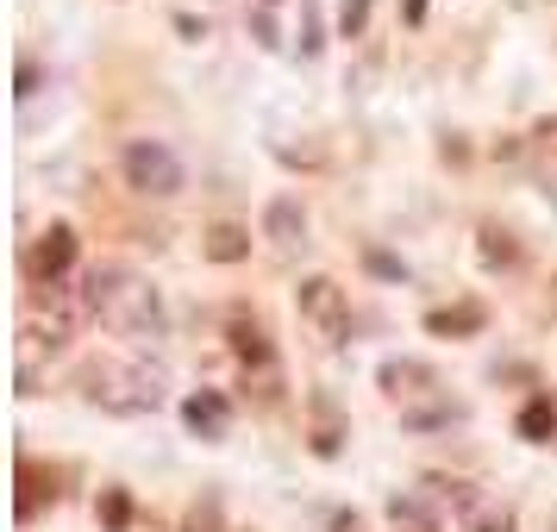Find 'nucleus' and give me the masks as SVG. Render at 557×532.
<instances>
[{
  "label": "nucleus",
  "mask_w": 557,
  "mask_h": 532,
  "mask_svg": "<svg viewBox=\"0 0 557 532\" xmlns=\"http://www.w3.org/2000/svg\"><path fill=\"white\" fill-rule=\"evenodd\" d=\"M88 301H95V320L107 332H120V338H163L170 332V313L157 301V288L138 270H120V263H107L88 276Z\"/></svg>",
  "instance_id": "1"
},
{
  "label": "nucleus",
  "mask_w": 557,
  "mask_h": 532,
  "mask_svg": "<svg viewBox=\"0 0 557 532\" xmlns=\"http://www.w3.org/2000/svg\"><path fill=\"white\" fill-rule=\"evenodd\" d=\"M82 401L107 407V413H151L163 401V376L151 363H126V357H101L82 370Z\"/></svg>",
  "instance_id": "2"
},
{
  "label": "nucleus",
  "mask_w": 557,
  "mask_h": 532,
  "mask_svg": "<svg viewBox=\"0 0 557 532\" xmlns=\"http://www.w3.org/2000/svg\"><path fill=\"white\" fill-rule=\"evenodd\" d=\"M382 388H388V401H401L407 426H432V420H451V413H457L451 395L438 388V376H432L426 363H413V357L382 363Z\"/></svg>",
  "instance_id": "3"
},
{
  "label": "nucleus",
  "mask_w": 557,
  "mask_h": 532,
  "mask_svg": "<svg viewBox=\"0 0 557 532\" xmlns=\"http://www.w3.org/2000/svg\"><path fill=\"white\" fill-rule=\"evenodd\" d=\"M295 307H301L307 332H313L326 351H338V345L351 338V295H345L332 276H307L301 288H295Z\"/></svg>",
  "instance_id": "4"
},
{
  "label": "nucleus",
  "mask_w": 557,
  "mask_h": 532,
  "mask_svg": "<svg viewBox=\"0 0 557 532\" xmlns=\"http://www.w3.org/2000/svg\"><path fill=\"white\" fill-rule=\"evenodd\" d=\"M70 270H76V226L51 220L45 232H32L26 251H20V276L32 288H57V282H70Z\"/></svg>",
  "instance_id": "5"
},
{
  "label": "nucleus",
  "mask_w": 557,
  "mask_h": 532,
  "mask_svg": "<svg viewBox=\"0 0 557 532\" xmlns=\"http://www.w3.org/2000/svg\"><path fill=\"white\" fill-rule=\"evenodd\" d=\"M120 170L138 195H176L182 188V157L170 145H157V138H132L126 151H120Z\"/></svg>",
  "instance_id": "6"
},
{
  "label": "nucleus",
  "mask_w": 557,
  "mask_h": 532,
  "mask_svg": "<svg viewBox=\"0 0 557 532\" xmlns=\"http://www.w3.org/2000/svg\"><path fill=\"white\" fill-rule=\"evenodd\" d=\"M226 332H232V357H238V370H245V376H257V382H263V395H270V388L282 382V370H276V345H270L263 320H251V313H232Z\"/></svg>",
  "instance_id": "7"
},
{
  "label": "nucleus",
  "mask_w": 557,
  "mask_h": 532,
  "mask_svg": "<svg viewBox=\"0 0 557 532\" xmlns=\"http://www.w3.org/2000/svg\"><path fill=\"white\" fill-rule=\"evenodd\" d=\"M57 495H63V488H57V470H45L38 457H20V507H13L20 527H32L45 507H57Z\"/></svg>",
  "instance_id": "8"
},
{
  "label": "nucleus",
  "mask_w": 557,
  "mask_h": 532,
  "mask_svg": "<svg viewBox=\"0 0 557 532\" xmlns=\"http://www.w3.org/2000/svg\"><path fill=\"white\" fill-rule=\"evenodd\" d=\"M182 420H188V432H201V438H226L232 407H226V395L201 388V395H188V401H182Z\"/></svg>",
  "instance_id": "9"
},
{
  "label": "nucleus",
  "mask_w": 557,
  "mask_h": 532,
  "mask_svg": "<svg viewBox=\"0 0 557 532\" xmlns=\"http://www.w3.org/2000/svg\"><path fill=\"white\" fill-rule=\"evenodd\" d=\"M482 320H488V313H482L476 301H463V307H432V313H426V332H432V338H463V332H482Z\"/></svg>",
  "instance_id": "10"
},
{
  "label": "nucleus",
  "mask_w": 557,
  "mask_h": 532,
  "mask_svg": "<svg viewBox=\"0 0 557 532\" xmlns=\"http://www.w3.org/2000/svg\"><path fill=\"white\" fill-rule=\"evenodd\" d=\"M552 432H557V401L552 395H532V401L520 407V438H527V445H552Z\"/></svg>",
  "instance_id": "11"
},
{
  "label": "nucleus",
  "mask_w": 557,
  "mask_h": 532,
  "mask_svg": "<svg viewBox=\"0 0 557 532\" xmlns=\"http://www.w3.org/2000/svg\"><path fill=\"white\" fill-rule=\"evenodd\" d=\"M101 520L113 532H157V520H138V514H132V495L126 488H107L101 495Z\"/></svg>",
  "instance_id": "12"
},
{
  "label": "nucleus",
  "mask_w": 557,
  "mask_h": 532,
  "mask_svg": "<svg viewBox=\"0 0 557 532\" xmlns=\"http://www.w3.org/2000/svg\"><path fill=\"white\" fill-rule=\"evenodd\" d=\"M201 251L213 257V263H238V257L251 251V232H245V226H213Z\"/></svg>",
  "instance_id": "13"
},
{
  "label": "nucleus",
  "mask_w": 557,
  "mask_h": 532,
  "mask_svg": "<svg viewBox=\"0 0 557 532\" xmlns=\"http://www.w3.org/2000/svg\"><path fill=\"white\" fill-rule=\"evenodd\" d=\"M270 232H276V245H295V238L307 232L301 207H295V201H276V207H270Z\"/></svg>",
  "instance_id": "14"
},
{
  "label": "nucleus",
  "mask_w": 557,
  "mask_h": 532,
  "mask_svg": "<svg viewBox=\"0 0 557 532\" xmlns=\"http://www.w3.org/2000/svg\"><path fill=\"white\" fill-rule=\"evenodd\" d=\"M182 532H220V502H213V495H201V502L188 507V520H182Z\"/></svg>",
  "instance_id": "15"
},
{
  "label": "nucleus",
  "mask_w": 557,
  "mask_h": 532,
  "mask_svg": "<svg viewBox=\"0 0 557 532\" xmlns=\"http://www.w3.org/2000/svg\"><path fill=\"white\" fill-rule=\"evenodd\" d=\"M476 532H513V507L507 502H482L476 507Z\"/></svg>",
  "instance_id": "16"
},
{
  "label": "nucleus",
  "mask_w": 557,
  "mask_h": 532,
  "mask_svg": "<svg viewBox=\"0 0 557 532\" xmlns=\"http://www.w3.org/2000/svg\"><path fill=\"white\" fill-rule=\"evenodd\" d=\"M363 26H370V0H338V32L357 38Z\"/></svg>",
  "instance_id": "17"
},
{
  "label": "nucleus",
  "mask_w": 557,
  "mask_h": 532,
  "mask_svg": "<svg viewBox=\"0 0 557 532\" xmlns=\"http://www.w3.org/2000/svg\"><path fill=\"white\" fill-rule=\"evenodd\" d=\"M301 51H320V13L301 7Z\"/></svg>",
  "instance_id": "18"
},
{
  "label": "nucleus",
  "mask_w": 557,
  "mask_h": 532,
  "mask_svg": "<svg viewBox=\"0 0 557 532\" xmlns=\"http://www.w3.org/2000/svg\"><path fill=\"white\" fill-rule=\"evenodd\" d=\"M401 13H407V26H420L426 20V0H401Z\"/></svg>",
  "instance_id": "19"
},
{
  "label": "nucleus",
  "mask_w": 557,
  "mask_h": 532,
  "mask_svg": "<svg viewBox=\"0 0 557 532\" xmlns=\"http://www.w3.org/2000/svg\"><path fill=\"white\" fill-rule=\"evenodd\" d=\"M413 532H426V527H413Z\"/></svg>",
  "instance_id": "20"
}]
</instances>
